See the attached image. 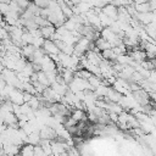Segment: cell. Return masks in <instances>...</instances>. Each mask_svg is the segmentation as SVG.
<instances>
[{"label": "cell", "mask_w": 156, "mask_h": 156, "mask_svg": "<svg viewBox=\"0 0 156 156\" xmlns=\"http://www.w3.org/2000/svg\"><path fill=\"white\" fill-rule=\"evenodd\" d=\"M7 38H10L9 32L6 30V28H5V27H2V26L0 24V39H1V40H4V39H7Z\"/></svg>", "instance_id": "obj_22"}, {"label": "cell", "mask_w": 156, "mask_h": 156, "mask_svg": "<svg viewBox=\"0 0 156 156\" xmlns=\"http://www.w3.org/2000/svg\"><path fill=\"white\" fill-rule=\"evenodd\" d=\"M101 56H102V58L108 60V61H113V60H116V57H117V55L113 52L112 48H108V49L101 50Z\"/></svg>", "instance_id": "obj_12"}, {"label": "cell", "mask_w": 156, "mask_h": 156, "mask_svg": "<svg viewBox=\"0 0 156 156\" xmlns=\"http://www.w3.org/2000/svg\"><path fill=\"white\" fill-rule=\"evenodd\" d=\"M33 2L39 6L40 9H44V7H48L49 4H50V0H33Z\"/></svg>", "instance_id": "obj_20"}, {"label": "cell", "mask_w": 156, "mask_h": 156, "mask_svg": "<svg viewBox=\"0 0 156 156\" xmlns=\"http://www.w3.org/2000/svg\"><path fill=\"white\" fill-rule=\"evenodd\" d=\"M34 155H45V152H44V150H43L40 144L34 145Z\"/></svg>", "instance_id": "obj_23"}, {"label": "cell", "mask_w": 156, "mask_h": 156, "mask_svg": "<svg viewBox=\"0 0 156 156\" xmlns=\"http://www.w3.org/2000/svg\"><path fill=\"white\" fill-rule=\"evenodd\" d=\"M121 98H122V94H121V93H118V91H117L116 89H113L112 87H108V91H107V94H106V96H105L106 100L112 101V102H118V101L121 100Z\"/></svg>", "instance_id": "obj_7"}, {"label": "cell", "mask_w": 156, "mask_h": 156, "mask_svg": "<svg viewBox=\"0 0 156 156\" xmlns=\"http://www.w3.org/2000/svg\"><path fill=\"white\" fill-rule=\"evenodd\" d=\"M37 74H38V80H39L41 84H44L45 87H49V85H50V80H49V78H48V76H46V73H45V71L40 69V71L37 72Z\"/></svg>", "instance_id": "obj_13"}, {"label": "cell", "mask_w": 156, "mask_h": 156, "mask_svg": "<svg viewBox=\"0 0 156 156\" xmlns=\"http://www.w3.org/2000/svg\"><path fill=\"white\" fill-rule=\"evenodd\" d=\"M101 79H102V76H95V74H91L87 80L90 83V85L93 88H98L100 84H101Z\"/></svg>", "instance_id": "obj_14"}, {"label": "cell", "mask_w": 156, "mask_h": 156, "mask_svg": "<svg viewBox=\"0 0 156 156\" xmlns=\"http://www.w3.org/2000/svg\"><path fill=\"white\" fill-rule=\"evenodd\" d=\"M10 11H11V9H10V4H6V2H0V13H1L2 16L7 15Z\"/></svg>", "instance_id": "obj_19"}, {"label": "cell", "mask_w": 156, "mask_h": 156, "mask_svg": "<svg viewBox=\"0 0 156 156\" xmlns=\"http://www.w3.org/2000/svg\"><path fill=\"white\" fill-rule=\"evenodd\" d=\"M7 99L12 102V104H16V105H22L24 102L23 100V91L12 87L11 90L9 91V95H7Z\"/></svg>", "instance_id": "obj_1"}, {"label": "cell", "mask_w": 156, "mask_h": 156, "mask_svg": "<svg viewBox=\"0 0 156 156\" xmlns=\"http://www.w3.org/2000/svg\"><path fill=\"white\" fill-rule=\"evenodd\" d=\"M41 48L45 51V54H48V55H50V54H58L60 52V49L57 48V45L55 44V41L52 39H45Z\"/></svg>", "instance_id": "obj_4"}, {"label": "cell", "mask_w": 156, "mask_h": 156, "mask_svg": "<svg viewBox=\"0 0 156 156\" xmlns=\"http://www.w3.org/2000/svg\"><path fill=\"white\" fill-rule=\"evenodd\" d=\"M39 135H40V139L54 140L56 138V129L50 126H43L39 130Z\"/></svg>", "instance_id": "obj_2"}, {"label": "cell", "mask_w": 156, "mask_h": 156, "mask_svg": "<svg viewBox=\"0 0 156 156\" xmlns=\"http://www.w3.org/2000/svg\"><path fill=\"white\" fill-rule=\"evenodd\" d=\"M30 98H32V94H29L27 91H23V100H24V102H28Z\"/></svg>", "instance_id": "obj_24"}, {"label": "cell", "mask_w": 156, "mask_h": 156, "mask_svg": "<svg viewBox=\"0 0 156 156\" xmlns=\"http://www.w3.org/2000/svg\"><path fill=\"white\" fill-rule=\"evenodd\" d=\"M44 40H45V38H43V37H35L33 40V45L35 48H41L44 44Z\"/></svg>", "instance_id": "obj_21"}, {"label": "cell", "mask_w": 156, "mask_h": 156, "mask_svg": "<svg viewBox=\"0 0 156 156\" xmlns=\"http://www.w3.org/2000/svg\"><path fill=\"white\" fill-rule=\"evenodd\" d=\"M35 49H37V48H35L33 44H26V45H23V46L21 48V54H22V56H23L24 58H27V60L30 61V58H32V56H33Z\"/></svg>", "instance_id": "obj_6"}, {"label": "cell", "mask_w": 156, "mask_h": 156, "mask_svg": "<svg viewBox=\"0 0 156 156\" xmlns=\"http://www.w3.org/2000/svg\"><path fill=\"white\" fill-rule=\"evenodd\" d=\"M69 116H71L72 118H74L76 121L87 119V116H85V112H84V110H80V108H73Z\"/></svg>", "instance_id": "obj_11"}, {"label": "cell", "mask_w": 156, "mask_h": 156, "mask_svg": "<svg viewBox=\"0 0 156 156\" xmlns=\"http://www.w3.org/2000/svg\"><path fill=\"white\" fill-rule=\"evenodd\" d=\"M27 10H29L34 16H38V15H40V7L39 6H37L33 1H30L29 2V5H28V7H27Z\"/></svg>", "instance_id": "obj_18"}, {"label": "cell", "mask_w": 156, "mask_h": 156, "mask_svg": "<svg viewBox=\"0 0 156 156\" xmlns=\"http://www.w3.org/2000/svg\"><path fill=\"white\" fill-rule=\"evenodd\" d=\"M134 5V9L136 12H149L151 11L150 10V5L149 2H141V4H133Z\"/></svg>", "instance_id": "obj_16"}, {"label": "cell", "mask_w": 156, "mask_h": 156, "mask_svg": "<svg viewBox=\"0 0 156 156\" xmlns=\"http://www.w3.org/2000/svg\"><path fill=\"white\" fill-rule=\"evenodd\" d=\"M33 40H34V37L29 33V32H23V34H22V43H23V45H26V44H33Z\"/></svg>", "instance_id": "obj_17"}, {"label": "cell", "mask_w": 156, "mask_h": 156, "mask_svg": "<svg viewBox=\"0 0 156 156\" xmlns=\"http://www.w3.org/2000/svg\"><path fill=\"white\" fill-rule=\"evenodd\" d=\"M133 18H136L143 26H146L147 23H150L152 21L154 13H152V11H149V12H136L135 17H133Z\"/></svg>", "instance_id": "obj_5"}, {"label": "cell", "mask_w": 156, "mask_h": 156, "mask_svg": "<svg viewBox=\"0 0 156 156\" xmlns=\"http://www.w3.org/2000/svg\"><path fill=\"white\" fill-rule=\"evenodd\" d=\"M40 141V135H39V130H34L30 134H28V141L27 143H30L33 145H37L39 144Z\"/></svg>", "instance_id": "obj_15"}, {"label": "cell", "mask_w": 156, "mask_h": 156, "mask_svg": "<svg viewBox=\"0 0 156 156\" xmlns=\"http://www.w3.org/2000/svg\"><path fill=\"white\" fill-rule=\"evenodd\" d=\"M40 32H41V37H43V38L50 39V38L52 37V34L56 32V28H55V26H52V24H48V26L40 27Z\"/></svg>", "instance_id": "obj_8"}, {"label": "cell", "mask_w": 156, "mask_h": 156, "mask_svg": "<svg viewBox=\"0 0 156 156\" xmlns=\"http://www.w3.org/2000/svg\"><path fill=\"white\" fill-rule=\"evenodd\" d=\"M11 0H0V2H6V4H10Z\"/></svg>", "instance_id": "obj_25"}, {"label": "cell", "mask_w": 156, "mask_h": 156, "mask_svg": "<svg viewBox=\"0 0 156 156\" xmlns=\"http://www.w3.org/2000/svg\"><path fill=\"white\" fill-rule=\"evenodd\" d=\"M27 104H28L29 107L34 111V110H38L41 105H44V101H40V99L38 98V95L35 94V95H32V98L29 99V101H28Z\"/></svg>", "instance_id": "obj_10"}, {"label": "cell", "mask_w": 156, "mask_h": 156, "mask_svg": "<svg viewBox=\"0 0 156 156\" xmlns=\"http://www.w3.org/2000/svg\"><path fill=\"white\" fill-rule=\"evenodd\" d=\"M101 12L105 13L106 16H108L110 18L116 20V18H117V15H118V7H117L115 4L108 2V4H106L105 6L101 7Z\"/></svg>", "instance_id": "obj_3"}, {"label": "cell", "mask_w": 156, "mask_h": 156, "mask_svg": "<svg viewBox=\"0 0 156 156\" xmlns=\"http://www.w3.org/2000/svg\"><path fill=\"white\" fill-rule=\"evenodd\" d=\"M20 154L23 156H34V145L30 143H26L21 146Z\"/></svg>", "instance_id": "obj_9"}]
</instances>
